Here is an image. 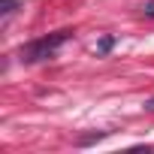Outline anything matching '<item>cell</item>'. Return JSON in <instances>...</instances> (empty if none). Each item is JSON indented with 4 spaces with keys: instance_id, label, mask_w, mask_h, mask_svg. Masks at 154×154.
Here are the masks:
<instances>
[{
    "instance_id": "6da1fadb",
    "label": "cell",
    "mask_w": 154,
    "mask_h": 154,
    "mask_svg": "<svg viewBox=\"0 0 154 154\" xmlns=\"http://www.w3.org/2000/svg\"><path fill=\"white\" fill-rule=\"evenodd\" d=\"M66 39H69V30H57V33H51V36H42V39H36V42H30V45L21 48V60H24V63L45 60V57H51Z\"/></svg>"
},
{
    "instance_id": "7a4b0ae2",
    "label": "cell",
    "mask_w": 154,
    "mask_h": 154,
    "mask_svg": "<svg viewBox=\"0 0 154 154\" xmlns=\"http://www.w3.org/2000/svg\"><path fill=\"white\" fill-rule=\"evenodd\" d=\"M112 45H115V39H112V36H103V39H100V45H97V54H106Z\"/></svg>"
},
{
    "instance_id": "3957f363",
    "label": "cell",
    "mask_w": 154,
    "mask_h": 154,
    "mask_svg": "<svg viewBox=\"0 0 154 154\" xmlns=\"http://www.w3.org/2000/svg\"><path fill=\"white\" fill-rule=\"evenodd\" d=\"M15 9H18L15 0H0V12H3V15H9V12H15Z\"/></svg>"
},
{
    "instance_id": "277c9868",
    "label": "cell",
    "mask_w": 154,
    "mask_h": 154,
    "mask_svg": "<svg viewBox=\"0 0 154 154\" xmlns=\"http://www.w3.org/2000/svg\"><path fill=\"white\" fill-rule=\"evenodd\" d=\"M142 12H145V15H154V3H145V6H142Z\"/></svg>"
},
{
    "instance_id": "5b68a950",
    "label": "cell",
    "mask_w": 154,
    "mask_h": 154,
    "mask_svg": "<svg viewBox=\"0 0 154 154\" xmlns=\"http://www.w3.org/2000/svg\"><path fill=\"white\" fill-rule=\"evenodd\" d=\"M145 109H148V112H154V100H148V103H145Z\"/></svg>"
}]
</instances>
